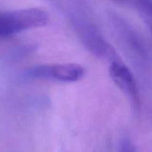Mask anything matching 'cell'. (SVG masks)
Here are the masks:
<instances>
[{
    "instance_id": "cell-5",
    "label": "cell",
    "mask_w": 152,
    "mask_h": 152,
    "mask_svg": "<svg viewBox=\"0 0 152 152\" xmlns=\"http://www.w3.org/2000/svg\"><path fill=\"white\" fill-rule=\"evenodd\" d=\"M118 152H136V151H135L133 145L131 143V141L124 140V141H122Z\"/></svg>"
},
{
    "instance_id": "cell-2",
    "label": "cell",
    "mask_w": 152,
    "mask_h": 152,
    "mask_svg": "<svg viewBox=\"0 0 152 152\" xmlns=\"http://www.w3.org/2000/svg\"><path fill=\"white\" fill-rule=\"evenodd\" d=\"M84 68L74 63L41 64L31 68L27 72L28 77L32 79L56 81L61 83H75L84 76Z\"/></svg>"
},
{
    "instance_id": "cell-1",
    "label": "cell",
    "mask_w": 152,
    "mask_h": 152,
    "mask_svg": "<svg viewBox=\"0 0 152 152\" xmlns=\"http://www.w3.org/2000/svg\"><path fill=\"white\" fill-rule=\"evenodd\" d=\"M48 22V14L40 8L0 10V39H8L31 30L42 28Z\"/></svg>"
},
{
    "instance_id": "cell-3",
    "label": "cell",
    "mask_w": 152,
    "mask_h": 152,
    "mask_svg": "<svg viewBox=\"0 0 152 152\" xmlns=\"http://www.w3.org/2000/svg\"><path fill=\"white\" fill-rule=\"evenodd\" d=\"M109 75L114 83L129 98L135 107L140 104L139 91L131 71L122 62L113 60L109 67Z\"/></svg>"
},
{
    "instance_id": "cell-4",
    "label": "cell",
    "mask_w": 152,
    "mask_h": 152,
    "mask_svg": "<svg viewBox=\"0 0 152 152\" xmlns=\"http://www.w3.org/2000/svg\"><path fill=\"white\" fill-rule=\"evenodd\" d=\"M145 23L152 31V0H134Z\"/></svg>"
},
{
    "instance_id": "cell-6",
    "label": "cell",
    "mask_w": 152,
    "mask_h": 152,
    "mask_svg": "<svg viewBox=\"0 0 152 152\" xmlns=\"http://www.w3.org/2000/svg\"><path fill=\"white\" fill-rule=\"evenodd\" d=\"M119 1H123V0H119Z\"/></svg>"
}]
</instances>
